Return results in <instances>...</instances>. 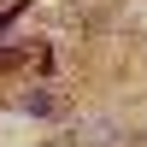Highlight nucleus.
Listing matches in <instances>:
<instances>
[{
	"label": "nucleus",
	"mask_w": 147,
	"mask_h": 147,
	"mask_svg": "<svg viewBox=\"0 0 147 147\" xmlns=\"http://www.w3.org/2000/svg\"><path fill=\"white\" fill-rule=\"evenodd\" d=\"M18 106H24V112H59V100H53V94H47V88H35V94H18Z\"/></svg>",
	"instance_id": "obj_1"
},
{
	"label": "nucleus",
	"mask_w": 147,
	"mask_h": 147,
	"mask_svg": "<svg viewBox=\"0 0 147 147\" xmlns=\"http://www.w3.org/2000/svg\"><path fill=\"white\" fill-rule=\"evenodd\" d=\"M112 136H106V124H88V136H77V147H106Z\"/></svg>",
	"instance_id": "obj_2"
},
{
	"label": "nucleus",
	"mask_w": 147,
	"mask_h": 147,
	"mask_svg": "<svg viewBox=\"0 0 147 147\" xmlns=\"http://www.w3.org/2000/svg\"><path fill=\"white\" fill-rule=\"evenodd\" d=\"M18 59H24V47H0V71H12Z\"/></svg>",
	"instance_id": "obj_3"
}]
</instances>
